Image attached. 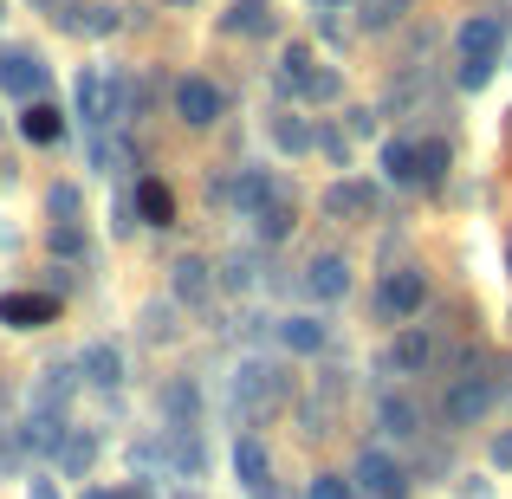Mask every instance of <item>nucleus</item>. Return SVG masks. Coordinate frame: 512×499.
I'll use <instances>...</instances> for the list:
<instances>
[{
	"label": "nucleus",
	"instance_id": "nucleus-30",
	"mask_svg": "<svg viewBox=\"0 0 512 499\" xmlns=\"http://www.w3.org/2000/svg\"><path fill=\"white\" fill-rule=\"evenodd\" d=\"M305 98H318V104H325V98H338V78H331V72H312V85H305Z\"/></svg>",
	"mask_w": 512,
	"mask_h": 499
},
{
	"label": "nucleus",
	"instance_id": "nucleus-23",
	"mask_svg": "<svg viewBox=\"0 0 512 499\" xmlns=\"http://www.w3.org/2000/svg\"><path fill=\"white\" fill-rule=\"evenodd\" d=\"M415 156H422V182H441V169H448V143L428 137V143H415Z\"/></svg>",
	"mask_w": 512,
	"mask_h": 499
},
{
	"label": "nucleus",
	"instance_id": "nucleus-33",
	"mask_svg": "<svg viewBox=\"0 0 512 499\" xmlns=\"http://www.w3.org/2000/svg\"><path fill=\"white\" fill-rule=\"evenodd\" d=\"M318 143H325L331 163H344V137H338V130H318Z\"/></svg>",
	"mask_w": 512,
	"mask_h": 499
},
{
	"label": "nucleus",
	"instance_id": "nucleus-25",
	"mask_svg": "<svg viewBox=\"0 0 512 499\" xmlns=\"http://www.w3.org/2000/svg\"><path fill=\"white\" fill-rule=\"evenodd\" d=\"M195 409H201V402H195V389H188V383H175V389H169V415H175V428H195Z\"/></svg>",
	"mask_w": 512,
	"mask_h": 499
},
{
	"label": "nucleus",
	"instance_id": "nucleus-12",
	"mask_svg": "<svg viewBox=\"0 0 512 499\" xmlns=\"http://www.w3.org/2000/svg\"><path fill=\"white\" fill-rule=\"evenodd\" d=\"M279 337H286V350H299V357H312V350H325V325H318V318H286V325H279Z\"/></svg>",
	"mask_w": 512,
	"mask_h": 499
},
{
	"label": "nucleus",
	"instance_id": "nucleus-22",
	"mask_svg": "<svg viewBox=\"0 0 512 499\" xmlns=\"http://www.w3.org/2000/svg\"><path fill=\"white\" fill-rule=\"evenodd\" d=\"M78 111H85L91 124H104V78H98V72L78 78Z\"/></svg>",
	"mask_w": 512,
	"mask_h": 499
},
{
	"label": "nucleus",
	"instance_id": "nucleus-38",
	"mask_svg": "<svg viewBox=\"0 0 512 499\" xmlns=\"http://www.w3.org/2000/svg\"><path fill=\"white\" fill-rule=\"evenodd\" d=\"M39 7H46V0H39Z\"/></svg>",
	"mask_w": 512,
	"mask_h": 499
},
{
	"label": "nucleus",
	"instance_id": "nucleus-5",
	"mask_svg": "<svg viewBox=\"0 0 512 499\" xmlns=\"http://www.w3.org/2000/svg\"><path fill=\"white\" fill-rule=\"evenodd\" d=\"M487 409H493V383L487 376H461V383L448 389V428H474Z\"/></svg>",
	"mask_w": 512,
	"mask_h": 499
},
{
	"label": "nucleus",
	"instance_id": "nucleus-35",
	"mask_svg": "<svg viewBox=\"0 0 512 499\" xmlns=\"http://www.w3.org/2000/svg\"><path fill=\"white\" fill-rule=\"evenodd\" d=\"M33 499H59V493H52V487H46V480H33Z\"/></svg>",
	"mask_w": 512,
	"mask_h": 499
},
{
	"label": "nucleus",
	"instance_id": "nucleus-14",
	"mask_svg": "<svg viewBox=\"0 0 512 499\" xmlns=\"http://www.w3.org/2000/svg\"><path fill=\"white\" fill-rule=\"evenodd\" d=\"M376 415H383L389 435H422V415H415L409 396H383V402H376Z\"/></svg>",
	"mask_w": 512,
	"mask_h": 499
},
{
	"label": "nucleus",
	"instance_id": "nucleus-2",
	"mask_svg": "<svg viewBox=\"0 0 512 499\" xmlns=\"http://www.w3.org/2000/svg\"><path fill=\"white\" fill-rule=\"evenodd\" d=\"M234 474H240V487H247L253 499H273V454H266L260 435L234 441Z\"/></svg>",
	"mask_w": 512,
	"mask_h": 499
},
{
	"label": "nucleus",
	"instance_id": "nucleus-28",
	"mask_svg": "<svg viewBox=\"0 0 512 499\" xmlns=\"http://www.w3.org/2000/svg\"><path fill=\"white\" fill-rule=\"evenodd\" d=\"M312 499H350V480H338V474H318V480H312Z\"/></svg>",
	"mask_w": 512,
	"mask_h": 499
},
{
	"label": "nucleus",
	"instance_id": "nucleus-18",
	"mask_svg": "<svg viewBox=\"0 0 512 499\" xmlns=\"http://www.w3.org/2000/svg\"><path fill=\"white\" fill-rule=\"evenodd\" d=\"M85 376H91L98 389H111L117 376H124V357H117L111 344H91V350H85Z\"/></svg>",
	"mask_w": 512,
	"mask_h": 499
},
{
	"label": "nucleus",
	"instance_id": "nucleus-13",
	"mask_svg": "<svg viewBox=\"0 0 512 499\" xmlns=\"http://www.w3.org/2000/svg\"><path fill=\"white\" fill-rule=\"evenodd\" d=\"M137 214H143L150 227H169V221H175V195H169L163 182H143V188H137Z\"/></svg>",
	"mask_w": 512,
	"mask_h": 499
},
{
	"label": "nucleus",
	"instance_id": "nucleus-19",
	"mask_svg": "<svg viewBox=\"0 0 512 499\" xmlns=\"http://www.w3.org/2000/svg\"><path fill=\"white\" fill-rule=\"evenodd\" d=\"M175 299H188V305L208 299V266H201V260H182V266H175Z\"/></svg>",
	"mask_w": 512,
	"mask_h": 499
},
{
	"label": "nucleus",
	"instance_id": "nucleus-7",
	"mask_svg": "<svg viewBox=\"0 0 512 499\" xmlns=\"http://www.w3.org/2000/svg\"><path fill=\"white\" fill-rule=\"evenodd\" d=\"M175 117L195 124V130H208L214 117H221V91H214L208 78H182V85H175Z\"/></svg>",
	"mask_w": 512,
	"mask_h": 499
},
{
	"label": "nucleus",
	"instance_id": "nucleus-36",
	"mask_svg": "<svg viewBox=\"0 0 512 499\" xmlns=\"http://www.w3.org/2000/svg\"><path fill=\"white\" fill-rule=\"evenodd\" d=\"M124 499H150V493H143V487H130V493H124Z\"/></svg>",
	"mask_w": 512,
	"mask_h": 499
},
{
	"label": "nucleus",
	"instance_id": "nucleus-29",
	"mask_svg": "<svg viewBox=\"0 0 512 499\" xmlns=\"http://www.w3.org/2000/svg\"><path fill=\"white\" fill-rule=\"evenodd\" d=\"M487 78H493V65H487V59H461V85H467V91H480Z\"/></svg>",
	"mask_w": 512,
	"mask_h": 499
},
{
	"label": "nucleus",
	"instance_id": "nucleus-8",
	"mask_svg": "<svg viewBox=\"0 0 512 499\" xmlns=\"http://www.w3.org/2000/svg\"><path fill=\"white\" fill-rule=\"evenodd\" d=\"M59 318V299H46V292H13V299H0V325L13 331H39Z\"/></svg>",
	"mask_w": 512,
	"mask_h": 499
},
{
	"label": "nucleus",
	"instance_id": "nucleus-37",
	"mask_svg": "<svg viewBox=\"0 0 512 499\" xmlns=\"http://www.w3.org/2000/svg\"><path fill=\"white\" fill-rule=\"evenodd\" d=\"M91 499H117V493H91Z\"/></svg>",
	"mask_w": 512,
	"mask_h": 499
},
{
	"label": "nucleus",
	"instance_id": "nucleus-17",
	"mask_svg": "<svg viewBox=\"0 0 512 499\" xmlns=\"http://www.w3.org/2000/svg\"><path fill=\"white\" fill-rule=\"evenodd\" d=\"M266 195H273V182H266L260 169H247V175L234 182V201H240V214H253V221L266 214Z\"/></svg>",
	"mask_w": 512,
	"mask_h": 499
},
{
	"label": "nucleus",
	"instance_id": "nucleus-24",
	"mask_svg": "<svg viewBox=\"0 0 512 499\" xmlns=\"http://www.w3.org/2000/svg\"><path fill=\"white\" fill-rule=\"evenodd\" d=\"M91 454H98V441H91V435H72V441H65V474H85V467H91Z\"/></svg>",
	"mask_w": 512,
	"mask_h": 499
},
{
	"label": "nucleus",
	"instance_id": "nucleus-11",
	"mask_svg": "<svg viewBox=\"0 0 512 499\" xmlns=\"http://www.w3.org/2000/svg\"><path fill=\"white\" fill-rule=\"evenodd\" d=\"M221 26H227V33H240V39H260V33H273V7H266V0H240Z\"/></svg>",
	"mask_w": 512,
	"mask_h": 499
},
{
	"label": "nucleus",
	"instance_id": "nucleus-34",
	"mask_svg": "<svg viewBox=\"0 0 512 499\" xmlns=\"http://www.w3.org/2000/svg\"><path fill=\"white\" fill-rule=\"evenodd\" d=\"M493 467H512V435H500V441H493Z\"/></svg>",
	"mask_w": 512,
	"mask_h": 499
},
{
	"label": "nucleus",
	"instance_id": "nucleus-6",
	"mask_svg": "<svg viewBox=\"0 0 512 499\" xmlns=\"http://www.w3.org/2000/svg\"><path fill=\"white\" fill-rule=\"evenodd\" d=\"M0 91H7V98H39V91H46V65L20 46L0 52Z\"/></svg>",
	"mask_w": 512,
	"mask_h": 499
},
{
	"label": "nucleus",
	"instance_id": "nucleus-9",
	"mask_svg": "<svg viewBox=\"0 0 512 499\" xmlns=\"http://www.w3.org/2000/svg\"><path fill=\"white\" fill-rule=\"evenodd\" d=\"M305 292H312V299H344V292H350V266L338 260V253H318V260L312 266H305Z\"/></svg>",
	"mask_w": 512,
	"mask_h": 499
},
{
	"label": "nucleus",
	"instance_id": "nucleus-15",
	"mask_svg": "<svg viewBox=\"0 0 512 499\" xmlns=\"http://www.w3.org/2000/svg\"><path fill=\"white\" fill-rule=\"evenodd\" d=\"M383 169H389V182L415 188V182H422V156H415V143H389V150H383Z\"/></svg>",
	"mask_w": 512,
	"mask_h": 499
},
{
	"label": "nucleus",
	"instance_id": "nucleus-20",
	"mask_svg": "<svg viewBox=\"0 0 512 499\" xmlns=\"http://www.w3.org/2000/svg\"><path fill=\"white\" fill-rule=\"evenodd\" d=\"M26 137H33V143H59L65 137V117L52 111V104H33V111H26Z\"/></svg>",
	"mask_w": 512,
	"mask_h": 499
},
{
	"label": "nucleus",
	"instance_id": "nucleus-21",
	"mask_svg": "<svg viewBox=\"0 0 512 499\" xmlns=\"http://www.w3.org/2000/svg\"><path fill=\"white\" fill-rule=\"evenodd\" d=\"M65 26H72V33H117V7H78Z\"/></svg>",
	"mask_w": 512,
	"mask_h": 499
},
{
	"label": "nucleus",
	"instance_id": "nucleus-26",
	"mask_svg": "<svg viewBox=\"0 0 512 499\" xmlns=\"http://www.w3.org/2000/svg\"><path fill=\"white\" fill-rule=\"evenodd\" d=\"M273 137H279V150H312V130H305L299 117H279V124H273Z\"/></svg>",
	"mask_w": 512,
	"mask_h": 499
},
{
	"label": "nucleus",
	"instance_id": "nucleus-3",
	"mask_svg": "<svg viewBox=\"0 0 512 499\" xmlns=\"http://www.w3.org/2000/svg\"><path fill=\"white\" fill-rule=\"evenodd\" d=\"M357 493H376V499H402V467L389 461L383 448H363L357 454V474H350Z\"/></svg>",
	"mask_w": 512,
	"mask_h": 499
},
{
	"label": "nucleus",
	"instance_id": "nucleus-27",
	"mask_svg": "<svg viewBox=\"0 0 512 499\" xmlns=\"http://www.w3.org/2000/svg\"><path fill=\"white\" fill-rule=\"evenodd\" d=\"M292 234V208H266L260 214V240H286Z\"/></svg>",
	"mask_w": 512,
	"mask_h": 499
},
{
	"label": "nucleus",
	"instance_id": "nucleus-1",
	"mask_svg": "<svg viewBox=\"0 0 512 499\" xmlns=\"http://www.w3.org/2000/svg\"><path fill=\"white\" fill-rule=\"evenodd\" d=\"M422 299H428V279L415 273V266H396V273L376 286V312H383V318H415Z\"/></svg>",
	"mask_w": 512,
	"mask_h": 499
},
{
	"label": "nucleus",
	"instance_id": "nucleus-4",
	"mask_svg": "<svg viewBox=\"0 0 512 499\" xmlns=\"http://www.w3.org/2000/svg\"><path fill=\"white\" fill-rule=\"evenodd\" d=\"M454 46H461V59H500L506 46V20L500 13H474V20H461V33H454Z\"/></svg>",
	"mask_w": 512,
	"mask_h": 499
},
{
	"label": "nucleus",
	"instance_id": "nucleus-31",
	"mask_svg": "<svg viewBox=\"0 0 512 499\" xmlns=\"http://www.w3.org/2000/svg\"><path fill=\"white\" fill-rule=\"evenodd\" d=\"M52 253H65V260H78V234H72V221H65V227H52Z\"/></svg>",
	"mask_w": 512,
	"mask_h": 499
},
{
	"label": "nucleus",
	"instance_id": "nucleus-32",
	"mask_svg": "<svg viewBox=\"0 0 512 499\" xmlns=\"http://www.w3.org/2000/svg\"><path fill=\"white\" fill-rule=\"evenodd\" d=\"M52 214H65V221H72V214H78V188H52Z\"/></svg>",
	"mask_w": 512,
	"mask_h": 499
},
{
	"label": "nucleus",
	"instance_id": "nucleus-10",
	"mask_svg": "<svg viewBox=\"0 0 512 499\" xmlns=\"http://www.w3.org/2000/svg\"><path fill=\"white\" fill-rule=\"evenodd\" d=\"M325 214H331V221L376 214V188H370V182H338V188H325Z\"/></svg>",
	"mask_w": 512,
	"mask_h": 499
},
{
	"label": "nucleus",
	"instance_id": "nucleus-16",
	"mask_svg": "<svg viewBox=\"0 0 512 499\" xmlns=\"http://www.w3.org/2000/svg\"><path fill=\"white\" fill-rule=\"evenodd\" d=\"M428 357H435L428 331H402V337H396V350H389V363H396V370H422Z\"/></svg>",
	"mask_w": 512,
	"mask_h": 499
}]
</instances>
